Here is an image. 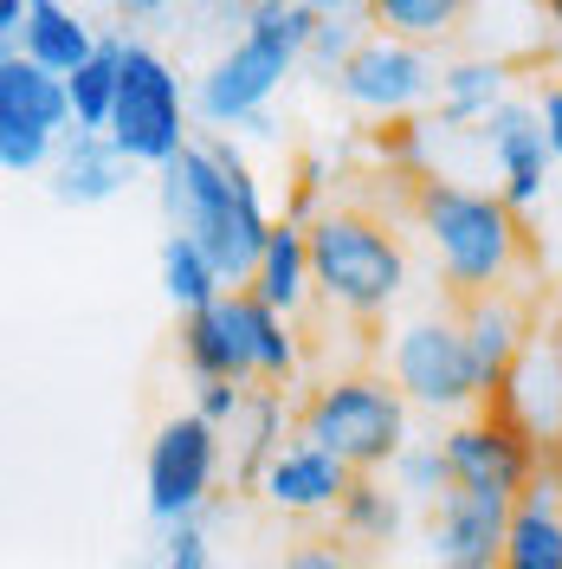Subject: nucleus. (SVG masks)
I'll list each match as a JSON object with an SVG mask.
<instances>
[{
  "label": "nucleus",
  "instance_id": "obj_9",
  "mask_svg": "<svg viewBox=\"0 0 562 569\" xmlns=\"http://www.w3.org/2000/svg\"><path fill=\"white\" fill-rule=\"evenodd\" d=\"M394 389L421 408H446V415L492 395L459 318H421L394 337Z\"/></svg>",
  "mask_w": 562,
  "mask_h": 569
},
{
  "label": "nucleus",
  "instance_id": "obj_1",
  "mask_svg": "<svg viewBox=\"0 0 562 569\" xmlns=\"http://www.w3.org/2000/svg\"><path fill=\"white\" fill-rule=\"evenodd\" d=\"M162 208L175 220V233H188L220 266V279L247 291L279 220L259 208V181H252L247 156L233 149V137L188 142L162 169Z\"/></svg>",
  "mask_w": 562,
  "mask_h": 569
},
{
  "label": "nucleus",
  "instance_id": "obj_39",
  "mask_svg": "<svg viewBox=\"0 0 562 569\" xmlns=\"http://www.w3.org/2000/svg\"><path fill=\"white\" fill-rule=\"evenodd\" d=\"M536 7H543V13H550V20L562 27V0H536Z\"/></svg>",
  "mask_w": 562,
  "mask_h": 569
},
{
  "label": "nucleus",
  "instance_id": "obj_38",
  "mask_svg": "<svg viewBox=\"0 0 562 569\" xmlns=\"http://www.w3.org/2000/svg\"><path fill=\"white\" fill-rule=\"evenodd\" d=\"M233 7H240V13L252 20V13H265V7H279V0H233Z\"/></svg>",
  "mask_w": 562,
  "mask_h": 569
},
{
  "label": "nucleus",
  "instance_id": "obj_2",
  "mask_svg": "<svg viewBox=\"0 0 562 569\" xmlns=\"http://www.w3.org/2000/svg\"><path fill=\"white\" fill-rule=\"evenodd\" d=\"M408 208L426 227L433 240V259H440V279H446V298L465 305V298H485V291H504L511 272L524 266V220L504 194H479V188H459V181L440 176H414L408 181Z\"/></svg>",
  "mask_w": 562,
  "mask_h": 569
},
{
  "label": "nucleus",
  "instance_id": "obj_16",
  "mask_svg": "<svg viewBox=\"0 0 562 569\" xmlns=\"http://www.w3.org/2000/svg\"><path fill=\"white\" fill-rule=\"evenodd\" d=\"M459 330H465V343L479 356V376H485V389H504L511 382V362L524 350V318H518V305L504 298V291H485V298H465L459 305Z\"/></svg>",
  "mask_w": 562,
  "mask_h": 569
},
{
  "label": "nucleus",
  "instance_id": "obj_30",
  "mask_svg": "<svg viewBox=\"0 0 562 569\" xmlns=\"http://www.w3.org/2000/svg\"><path fill=\"white\" fill-rule=\"evenodd\" d=\"M240 408H247V382H201V421L213 427H227V421H240Z\"/></svg>",
  "mask_w": 562,
  "mask_h": 569
},
{
  "label": "nucleus",
  "instance_id": "obj_31",
  "mask_svg": "<svg viewBox=\"0 0 562 569\" xmlns=\"http://www.w3.org/2000/svg\"><path fill=\"white\" fill-rule=\"evenodd\" d=\"M169 569H208V537H201L194 518L175 525V537H169Z\"/></svg>",
  "mask_w": 562,
  "mask_h": 569
},
{
  "label": "nucleus",
  "instance_id": "obj_22",
  "mask_svg": "<svg viewBox=\"0 0 562 569\" xmlns=\"http://www.w3.org/2000/svg\"><path fill=\"white\" fill-rule=\"evenodd\" d=\"M117 84H123V39H104V46L91 52V66H78V71L66 78V91H71V123H78V130H110Z\"/></svg>",
  "mask_w": 562,
  "mask_h": 569
},
{
  "label": "nucleus",
  "instance_id": "obj_4",
  "mask_svg": "<svg viewBox=\"0 0 562 569\" xmlns=\"http://www.w3.org/2000/svg\"><path fill=\"white\" fill-rule=\"evenodd\" d=\"M317 27H323V13L304 7V0H279V7L252 13L247 33L208 66L201 91H194V110L208 123H252L265 110V98L291 78V66L311 52Z\"/></svg>",
  "mask_w": 562,
  "mask_h": 569
},
{
  "label": "nucleus",
  "instance_id": "obj_5",
  "mask_svg": "<svg viewBox=\"0 0 562 569\" xmlns=\"http://www.w3.org/2000/svg\"><path fill=\"white\" fill-rule=\"evenodd\" d=\"M298 440L337 453L350 472H375V466L408 453V395L388 376H337V382L304 395Z\"/></svg>",
  "mask_w": 562,
  "mask_h": 569
},
{
  "label": "nucleus",
  "instance_id": "obj_21",
  "mask_svg": "<svg viewBox=\"0 0 562 569\" xmlns=\"http://www.w3.org/2000/svg\"><path fill=\"white\" fill-rule=\"evenodd\" d=\"M504 78L511 71L498 59H459V66L440 71V123L446 130H465V123H485L498 104H504Z\"/></svg>",
  "mask_w": 562,
  "mask_h": 569
},
{
  "label": "nucleus",
  "instance_id": "obj_8",
  "mask_svg": "<svg viewBox=\"0 0 562 569\" xmlns=\"http://www.w3.org/2000/svg\"><path fill=\"white\" fill-rule=\"evenodd\" d=\"M66 123H71L66 78L33 66L27 52H7L0 59V169L7 176L46 169V156H52V142H59Z\"/></svg>",
  "mask_w": 562,
  "mask_h": 569
},
{
  "label": "nucleus",
  "instance_id": "obj_36",
  "mask_svg": "<svg viewBox=\"0 0 562 569\" xmlns=\"http://www.w3.org/2000/svg\"><path fill=\"white\" fill-rule=\"evenodd\" d=\"M304 7H317L323 20H355V13H369V0H304Z\"/></svg>",
  "mask_w": 562,
  "mask_h": 569
},
{
  "label": "nucleus",
  "instance_id": "obj_29",
  "mask_svg": "<svg viewBox=\"0 0 562 569\" xmlns=\"http://www.w3.org/2000/svg\"><path fill=\"white\" fill-rule=\"evenodd\" d=\"M362 39L369 33H355L350 20H323V27H317V39H311V52H304V59H317V66H343V59H350L355 46H362Z\"/></svg>",
  "mask_w": 562,
  "mask_h": 569
},
{
  "label": "nucleus",
  "instance_id": "obj_26",
  "mask_svg": "<svg viewBox=\"0 0 562 569\" xmlns=\"http://www.w3.org/2000/svg\"><path fill=\"white\" fill-rule=\"evenodd\" d=\"M337 531L350 537V543H388V537L401 531V505H394V492L375 486V472H355V486L337 505Z\"/></svg>",
  "mask_w": 562,
  "mask_h": 569
},
{
  "label": "nucleus",
  "instance_id": "obj_13",
  "mask_svg": "<svg viewBox=\"0 0 562 569\" xmlns=\"http://www.w3.org/2000/svg\"><path fill=\"white\" fill-rule=\"evenodd\" d=\"M479 137L492 142V162L498 176H504V201L511 208H530L536 194H543V176H550V137H543V117H536V104H524V98H504V104L485 117V130Z\"/></svg>",
  "mask_w": 562,
  "mask_h": 569
},
{
  "label": "nucleus",
  "instance_id": "obj_32",
  "mask_svg": "<svg viewBox=\"0 0 562 569\" xmlns=\"http://www.w3.org/2000/svg\"><path fill=\"white\" fill-rule=\"evenodd\" d=\"M284 569H350V557H343V543H298Z\"/></svg>",
  "mask_w": 562,
  "mask_h": 569
},
{
  "label": "nucleus",
  "instance_id": "obj_28",
  "mask_svg": "<svg viewBox=\"0 0 562 569\" xmlns=\"http://www.w3.org/2000/svg\"><path fill=\"white\" fill-rule=\"evenodd\" d=\"M375 149H382L388 162H394V169H414V162H421V123H414V117H382V123H375Z\"/></svg>",
  "mask_w": 562,
  "mask_h": 569
},
{
  "label": "nucleus",
  "instance_id": "obj_7",
  "mask_svg": "<svg viewBox=\"0 0 562 569\" xmlns=\"http://www.w3.org/2000/svg\"><path fill=\"white\" fill-rule=\"evenodd\" d=\"M446 466H453L459 492L511 498V505L543 479V472H536L543 453H536L530 427L518 421L498 395H492V408H485V415H472V421H459L453 433H446Z\"/></svg>",
  "mask_w": 562,
  "mask_h": 569
},
{
  "label": "nucleus",
  "instance_id": "obj_19",
  "mask_svg": "<svg viewBox=\"0 0 562 569\" xmlns=\"http://www.w3.org/2000/svg\"><path fill=\"white\" fill-rule=\"evenodd\" d=\"M311 227L304 220H291L284 213L279 227H272V240H265V252H259V272H252V284L247 291H259L272 311H298L304 305V291H311Z\"/></svg>",
  "mask_w": 562,
  "mask_h": 569
},
{
  "label": "nucleus",
  "instance_id": "obj_11",
  "mask_svg": "<svg viewBox=\"0 0 562 569\" xmlns=\"http://www.w3.org/2000/svg\"><path fill=\"white\" fill-rule=\"evenodd\" d=\"M426 84H433L426 52L408 46V39H388V33H369L350 59L337 66V91H343L350 104L375 110V117H408V104L426 98Z\"/></svg>",
  "mask_w": 562,
  "mask_h": 569
},
{
  "label": "nucleus",
  "instance_id": "obj_33",
  "mask_svg": "<svg viewBox=\"0 0 562 569\" xmlns=\"http://www.w3.org/2000/svg\"><path fill=\"white\" fill-rule=\"evenodd\" d=\"M536 117H543V137H550V149L562 156V84H550V91L536 98Z\"/></svg>",
  "mask_w": 562,
  "mask_h": 569
},
{
  "label": "nucleus",
  "instance_id": "obj_25",
  "mask_svg": "<svg viewBox=\"0 0 562 569\" xmlns=\"http://www.w3.org/2000/svg\"><path fill=\"white\" fill-rule=\"evenodd\" d=\"M459 13H465V0H369V27L388 39H408V46L446 39Z\"/></svg>",
  "mask_w": 562,
  "mask_h": 569
},
{
  "label": "nucleus",
  "instance_id": "obj_20",
  "mask_svg": "<svg viewBox=\"0 0 562 569\" xmlns=\"http://www.w3.org/2000/svg\"><path fill=\"white\" fill-rule=\"evenodd\" d=\"M20 39H27V59H33V66H46L52 78H71L78 66H91V52L104 46V39H91L84 13H71L66 0H33V7H27V27H20Z\"/></svg>",
  "mask_w": 562,
  "mask_h": 569
},
{
  "label": "nucleus",
  "instance_id": "obj_37",
  "mask_svg": "<svg viewBox=\"0 0 562 569\" xmlns=\"http://www.w3.org/2000/svg\"><path fill=\"white\" fill-rule=\"evenodd\" d=\"M543 472H550V486L562 492V421H556V433H550V453H543Z\"/></svg>",
  "mask_w": 562,
  "mask_h": 569
},
{
  "label": "nucleus",
  "instance_id": "obj_17",
  "mask_svg": "<svg viewBox=\"0 0 562 569\" xmlns=\"http://www.w3.org/2000/svg\"><path fill=\"white\" fill-rule=\"evenodd\" d=\"M130 176V156L104 137V130H71L66 149H59V201L71 208H98L110 201Z\"/></svg>",
  "mask_w": 562,
  "mask_h": 569
},
{
  "label": "nucleus",
  "instance_id": "obj_24",
  "mask_svg": "<svg viewBox=\"0 0 562 569\" xmlns=\"http://www.w3.org/2000/svg\"><path fill=\"white\" fill-rule=\"evenodd\" d=\"M240 305H247L252 376H259V382H291V376H298V343H291V323H284V311H272L259 291H240Z\"/></svg>",
  "mask_w": 562,
  "mask_h": 569
},
{
  "label": "nucleus",
  "instance_id": "obj_35",
  "mask_svg": "<svg viewBox=\"0 0 562 569\" xmlns=\"http://www.w3.org/2000/svg\"><path fill=\"white\" fill-rule=\"evenodd\" d=\"M169 7H175V0H117V13H123V20H162Z\"/></svg>",
  "mask_w": 562,
  "mask_h": 569
},
{
  "label": "nucleus",
  "instance_id": "obj_15",
  "mask_svg": "<svg viewBox=\"0 0 562 569\" xmlns=\"http://www.w3.org/2000/svg\"><path fill=\"white\" fill-rule=\"evenodd\" d=\"M259 486H265V498H272L279 511H337L343 492L355 486V472L337 460V453H323V447H311V440H298V447H284V453L265 460Z\"/></svg>",
  "mask_w": 562,
  "mask_h": 569
},
{
  "label": "nucleus",
  "instance_id": "obj_18",
  "mask_svg": "<svg viewBox=\"0 0 562 569\" xmlns=\"http://www.w3.org/2000/svg\"><path fill=\"white\" fill-rule=\"evenodd\" d=\"M504 569H562V492L550 486V472L511 505Z\"/></svg>",
  "mask_w": 562,
  "mask_h": 569
},
{
  "label": "nucleus",
  "instance_id": "obj_12",
  "mask_svg": "<svg viewBox=\"0 0 562 569\" xmlns=\"http://www.w3.org/2000/svg\"><path fill=\"white\" fill-rule=\"evenodd\" d=\"M504 537H511V498L453 486L433 505V563L440 569H504Z\"/></svg>",
  "mask_w": 562,
  "mask_h": 569
},
{
  "label": "nucleus",
  "instance_id": "obj_10",
  "mask_svg": "<svg viewBox=\"0 0 562 569\" xmlns=\"http://www.w3.org/2000/svg\"><path fill=\"white\" fill-rule=\"evenodd\" d=\"M220 472V427L201 415H175L149 440V511L162 525H188L213 492Z\"/></svg>",
  "mask_w": 562,
  "mask_h": 569
},
{
  "label": "nucleus",
  "instance_id": "obj_14",
  "mask_svg": "<svg viewBox=\"0 0 562 569\" xmlns=\"http://www.w3.org/2000/svg\"><path fill=\"white\" fill-rule=\"evenodd\" d=\"M181 356L201 382H259L252 376V350H247V305L240 291H227L208 311L181 318Z\"/></svg>",
  "mask_w": 562,
  "mask_h": 569
},
{
  "label": "nucleus",
  "instance_id": "obj_27",
  "mask_svg": "<svg viewBox=\"0 0 562 569\" xmlns=\"http://www.w3.org/2000/svg\"><path fill=\"white\" fill-rule=\"evenodd\" d=\"M401 492L426 498V505H440V498L453 492V466H446V447H408L401 453Z\"/></svg>",
  "mask_w": 562,
  "mask_h": 569
},
{
  "label": "nucleus",
  "instance_id": "obj_6",
  "mask_svg": "<svg viewBox=\"0 0 562 569\" xmlns=\"http://www.w3.org/2000/svg\"><path fill=\"white\" fill-rule=\"evenodd\" d=\"M130 162H155L169 169L188 149V117H181V78L155 46H123V84H117V110L104 130Z\"/></svg>",
  "mask_w": 562,
  "mask_h": 569
},
{
  "label": "nucleus",
  "instance_id": "obj_23",
  "mask_svg": "<svg viewBox=\"0 0 562 569\" xmlns=\"http://www.w3.org/2000/svg\"><path fill=\"white\" fill-rule=\"evenodd\" d=\"M162 291L175 298L181 311H208V305L227 298V279H220V266L188 233H169L162 240Z\"/></svg>",
  "mask_w": 562,
  "mask_h": 569
},
{
  "label": "nucleus",
  "instance_id": "obj_34",
  "mask_svg": "<svg viewBox=\"0 0 562 569\" xmlns=\"http://www.w3.org/2000/svg\"><path fill=\"white\" fill-rule=\"evenodd\" d=\"M27 7H33V0H0V39H7V52H13V39L27 27Z\"/></svg>",
  "mask_w": 562,
  "mask_h": 569
},
{
  "label": "nucleus",
  "instance_id": "obj_3",
  "mask_svg": "<svg viewBox=\"0 0 562 569\" xmlns=\"http://www.w3.org/2000/svg\"><path fill=\"white\" fill-rule=\"evenodd\" d=\"M311 279L343 318L375 323L408 284V252L375 208L330 201L311 220Z\"/></svg>",
  "mask_w": 562,
  "mask_h": 569
}]
</instances>
